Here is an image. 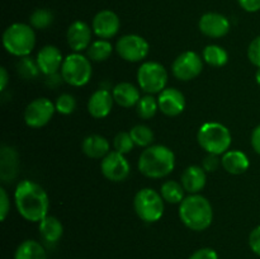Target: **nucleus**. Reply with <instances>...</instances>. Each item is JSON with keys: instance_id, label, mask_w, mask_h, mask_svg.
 Returning <instances> with one entry per match:
<instances>
[{"instance_id": "6ab92c4d", "label": "nucleus", "mask_w": 260, "mask_h": 259, "mask_svg": "<svg viewBox=\"0 0 260 259\" xmlns=\"http://www.w3.org/2000/svg\"><path fill=\"white\" fill-rule=\"evenodd\" d=\"M19 167V156L15 149L3 146L0 150V178L3 182L9 183L17 177Z\"/></svg>"}, {"instance_id": "a211bd4d", "label": "nucleus", "mask_w": 260, "mask_h": 259, "mask_svg": "<svg viewBox=\"0 0 260 259\" xmlns=\"http://www.w3.org/2000/svg\"><path fill=\"white\" fill-rule=\"evenodd\" d=\"M113 95L107 89H98L88 101V112L93 118H106L113 108Z\"/></svg>"}, {"instance_id": "a19ab883", "label": "nucleus", "mask_w": 260, "mask_h": 259, "mask_svg": "<svg viewBox=\"0 0 260 259\" xmlns=\"http://www.w3.org/2000/svg\"><path fill=\"white\" fill-rule=\"evenodd\" d=\"M251 146H253L254 151L260 155V124L253 130V134H251Z\"/></svg>"}, {"instance_id": "b1692460", "label": "nucleus", "mask_w": 260, "mask_h": 259, "mask_svg": "<svg viewBox=\"0 0 260 259\" xmlns=\"http://www.w3.org/2000/svg\"><path fill=\"white\" fill-rule=\"evenodd\" d=\"M38 223V230L43 240L50 244H55L60 240L63 234V226L57 217L47 215Z\"/></svg>"}, {"instance_id": "72a5a7b5", "label": "nucleus", "mask_w": 260, "mask_h": 259, "mask_svg": "<svg viewBox=\"0 0 260 259\" xmlns=\"http://www.w3.org/2000/svg\"><path fill=\"white\" fill-rule=\"evenodd\" d=\"M56 112L61 114H71L76 108V99L74 98V95L68 93H63L56 99Z\"/></svg>"}, {"instance_id": "e433bc0d", "label": "nucleus", "mask_w": 260, "mask_h": 259, "mask_svg": "<svg viewBox=\"0 0 260 259\" xmlns=\"http://www.w3.org/2000/svg\"><path fill=\"white\" fill-rule=\"evenodd\" d=\"M220 164L221 159H218V155L207 154V156L202 161V168L206 170V173H213L218 169Z\"/></svg>"}, {"instance_id": "2eb2a0df", "label": "nucleus", "mask_w": 260, "mask_h": 259, "mask_svg": "<svg viewBox=\"0 0 260 259\" xmlns=\"http://www.w3.org/2000/svg\"><path fill=\"white\" fill-rule=\"evenodd\" d=\"M159 111L168 117H175L185 109V96L179 89L165 88L157 98Z\"/></svg>"}, {"instance_id": "f03ea898", "label": "nucleus", "mask_w": 260, "mask_h": 259, "mask_svg": "<svg viewBox=\"0 0 260 259\" xmlns=\"http://www.w3.org/2000/svg\"><path fill=\"white\" fill-rule=\"evenodd\" d=\"M137 167L145 177L160 179L174 170L175 155L173 150L164 145H151L141 152Z\"/></svg>"}, {"instance_id": "79ce46f5", "label": "nucleus", "mask_w": 260, "mask_h": 259, "mask_svg": "<svg viewBox=\"0 0 260 259\" xmlns=\"http://www.w3.org/2000/svg\"><path fill=\"white\" fill-rule=\"evenodd\" d=\"M8 84H9V74L7 69L0 68V90H5Z\"/></svg>"}, {"instance_id": "cd10ccee", "label": "nucleus", "mask_w": 260, "mask_h": 259, "mask_svg": "<svg viewBox=\"0 0 260 259\" xmlns=\"http://www.w3.org/2000/svg\"><path fill=\"white\" fill-rule=\"evenodd\" d=\"M113 52V46L108 40H98L91 42L89 48L86 50V56L90 61L102 62L111 57Z\"/></svg>"}, {"instance_id": "412c9836", "label": "nucleus", "mask_w": 260, "mask_h": 259, "mask_svg": "<svg viewBox=\"0 0 260 259\" xmlns=\"http://www.w3.org/2000/svg\"><path fill=\"white\" fill-rule=\"evenodd\" d=\"M112 95H113L114 102L123 108H131V107L137 106L139 101L141 99L140 89L127 81L117 84L112 90Z\"/></svg>"}, {"instance_id": "9d476101", "label": "nucleus", "mask_w": 260, "mask_h": 259, "mask_svg": "<svg viewBox=\"0 0 260 259\" xmlns=\"http://www.w3.org/2000/svg\"><path fill=\"white\" fill-rule=\"evenodd\" d=\"M203 70V58L193 51L180 53L172 63V73L180 81H190Z\"/></svg>"}, {"instance_id": "0eeeda50", "label": "nucleus", "mask_w": 260, "mask_h": 259, "mask_svg": "<svg viewBox=\"0 0 260 259\" xmlns=\"http://www.w3.org/2000/svg\"><path fill=\"white\" fill-rule=\"evenodd\" d=\"M93 75L91 61L88 56L74 52L63 58L61 66V76L65 83L71 86H84L89 83Z\"/></svg>"}, {"instance_id": "c9c22d12", "label": "nucleus", "mask_w": 260, "mask_h": 259, "mask_svg": "<svg viewBox=\"0 0 260 259\" xmlns=\"http://www.w3.org/2000/svg\"><path fill=\"white\" fill-rule=\"evenodd\" d=\"M10 211V200L7 190L4 188H0V220L5 221L7 216Z\"/></svg>"}, {"instance_id": "1a4fd4ad", "label": "nucleus", "mask_w": 260, "mask_h": 259, "mask_svg": "<svg viewBox=\"0 0 260 259\" xmlns=\"http://www.w3.org/2000/svg\"><path fill=\"white\" fill-rule=\"evenodd\" d=\"M116 51L124 61L140 62L149 55L150 45L141 36L124 35L117 41Z\"/></svg>"}, {"instance_id": "a878e982", "label": "nucleus", "mask_w": 260, "mask_h": 259, "mask_svg": "<svg viewBox=\"0 0 260 259\" xmlns=\"http://www.w3.org/2000/svg\"><path fill=\"white\" fill-rule=\"evenodd\" d=\"M184 193V187L182 183L177 180H167L162 183L160 188V195L164 198L165 202L173 203V205H180L185 198Z\"/></svg>"}, {"instance_id": "9b49d317", "label": "nucleus", "mask_w": 260, "mask_h": 259, "mask_svg": "<svg viewBox=\"0 0 260 259\" xmlns=\"http://www.w3.org/2000/svg\"><path fill=\"white\" fill-rule=\"evenodd\" d=\"M56 112V107L48 98H37L30 102L24 111V122L28 127L41 128L46 126Z\"/></svg>"}, {"instance_id": "393cba45", "label": "nucleus", "mask_w": 260, "mask_h": 259, "mask_svg": "<svg viewBox=\"0 0 260 259\" xmlns=\"http://www.w3.org/2000/svg\"><path fill=\"white\" fill-rule=\"evenodd\" d=\"M14 259H47V253L42 244L29 239L17 246Z\"/></svg>"}, {"instance_id": "58836bf2", "label": "nucleus", "mask_w": 260, "mask_h": 259, "mask_svg": "<svg viewBox=\"0 0 260 259\" xmlns=\"http://www.w3.org/2000/svg\"><path fill=\"white\" fill-rule=\"evenodd\" d=\"M188 259H218V254L212 248H201L196 250Z\"/></svg>"}, {"instance_id": "423d86ee", "label": "nucleus", "mask_w": 260, "mask_h": 259, "mask_svg": "<svg viewBox=\"0 0 260 259\" xmlns=\"http://www.w3.org/2000/svg\"><path fill=\"white\" fill-rule=\"evenodd\" d=\"M164 198L159 192L152 188H142L135 196V212L145 222H156L164 215Z\"/></svg>"}, {"instance_id": "7ed1b4c3", "label": "nucleus", "mask_w": 260, "mask_h": 259, "mask_svg": "<svg viewBox=\"0 0 260 259\" xmlns=\"http://www.w3.org/2000/svg\"><path fill=\"white\" fill-rule=\"evenodd\" d=\"M179 218L193 231H205L212 225L213 208L201 195H189L179 205Z\"/></svg>"}, {"instance_id": "f8f14e48", "label": "nucleus", "mask_w": 260, "mask_h": 259, "mask_svg": "<svg viewBox=\"0 0 260 259\" xmlns=\"http://www.w3.org/2000/svg\"><path fill=\"white\" fill-rule=\"evenodd\" d=\"M101 170L104 178L114 183L123 182L131 172L128 160L118 151H111L102 159Z\"/></svg>"}, {"instance_id": "5701e85b", "label": "nucleus", "mask_w": 260, "mask_h": 259, "mask_svg": "<svg viewBox=\"0 0 260 259\" xmlns=\"http://www.w3.org/2000/svg\"><path fill=\"white\" fill-rule=\"evenodd\" d=\"M81 150L90 159H103L111 152V144L101 135H89L83 140Z\"/></svg>"}, {"instance_id": "4c0bfd02", "label": "nucleus", "mask_w": 260, "mask_h": 259, "mask_svg": "<svg viewBox=\"0 0 260 259\" xmlns=\"http://www.w3.org/2000/svg\"><path fill=\"white\" fill-rule=\"evenodd\" d=\"M249 246L254 254L260 256V225L251 230L249 235Z\"/></svg>"}, {"instance_id": "c756f323", "label": "nucleus", "mask_w": 260, "mask_h": 259, "mask_svg": "<svg viewBox=\"0 0 260 259\" xmlns=\"http://www.w3.org/2000/svg\"><path fill=\"white\" fill-rule=\"evenodd\" d=\"M157 109H159V104H157V101L151 94L141 96V99H140L136 106L137 114L142 119L152 118L156 114Z\"/></svg>"}, {"instance_id": "dca6fc26", "label": "nucleus", "mask_w": 260, "mask_h": 259, "mask_svg": "<svg viewBox=\"0 0 260 259\" xmlns=\"http://www.w3.org/2000/svg\"><path fill=\"white\" fill-rule=\"evenodd\" d=\"M36 61H37L41 73L46 76H51L57 74L58 70H61L63 56L62 52L56 46L47 45L38 51Z\"/></svg>"}, {"instance_id": "ea45409f", "label": "nucleus", "mask_w": 260, "mask_h": 259, "mask_svg": "<svg viewBox=\"0 0 260 259\" xmlns=\"http://www.w3.org/2000/svg\"><path fill=\"white\" fill-rule=\"evenodd\" d=\"M240 7L248 13H255L260 10V0H238Z\"/></svg>"}, {"instance_id": "c85d7f7f", "label": "nucleus", "mask_w": 260, "mask_h": 259, "mask_svg": "<svg viewBox=\"0 0 260 259\" xmlns=\"http://www.w3.org/2000/svg\"><path fill=\"white\" fill-rule=\"evenodd\" d=\"M135 145L140 147H149L154 141V132L146 124H136L129 131Z\"/></svg>"}, {"instance_id": "7c9ffc66", "label": "nucleus", "mask_w": 260, "mask_h": 259, "mask_svg": "<svg viewBox=\"0 0 260 259\" xmlns=\"http://www.w3.org/2000/svg\"><path fill=\"white\" fill-rule=\"evenodd\" d=\"M53 23V13L50 9H36L29 17V24L35 29H46Z\"/></svg>"}, {"instance_id": "39448f33", "label": "nucleus", "mask_w": 260, "mask_h": 259, "mask_svg": "<svg viewBox=\"0 0 260 259\" xmlns=\"http://www.w3.org/2000/svg\"><path fill=\"white\" fill-rule=\"evenodd\" d=\"M197 140L207 154L223 155L230 149L233 136L225 124L220 122H206L198 130Z\"/></svg>"}, {"instance_id": "bb28decb", "label": "nucleus", "mask_w": 260, "mask_h": 259, "mask_svg": "<svg viewBox=\"0 0 260 259\" xmlns=\"http://www.w3.org/2000/svg\"><path fill=\"white\" fill-rule=\"evenodd\" d=\"M202 58L207 65L213 66V68H222L228 63L229 53L221 46L208 45L203 48Z\"/></svg>"}, {"instance_id": "f3484780", "label": "nucleus", "mask_w": 260, "mask_h": 259, "mask_svg": "<svg viewBox=\"0 0 260 259\" xmlns=\"http://www.w3.org/2000/svg\"><path fill=\"white\" fill-rule=\"evenodd\" d=\"M91 28L83 20H75L71 23L66 32V40L74 52L88 50L91 45Z\"/></svg>"}, {"instance_id": "6e6552de", "label": "nucleus", "mask_w": 260, "mask_h": 259, "mask_svg": "<svg viewBox=\"0 0 260 259\" xmlns=\"http://www.w3.org/2000/svg\"><path fill=\"white\" fill-rule=\"evenodd\" d=\"M137 83L146 94L161 93L168 84V71L156 61H146L137 70Z\"/></svg>"}, {"instance_id": "4be33fe9", "label": "nucleus", "mask_w": 260, "mask_h": 259, "mask_svg": "<svg viewBox=\"0 0 260 259\" xmlns=\"http://www.w3.org/2000/svg\"><path fill=\"white\" fill-rule=\"evenodd\" d=\"M221 165L233 175L244 174L250 167V161L245 152L240 150H229L221 157Z\"/></svg>"}, {"instance_id": "f257e3e1", "label": "nucleus", "mask_w": 260, "mask_h": 259, "mask_svg": "<svg viewBox=\"0 0 260 259\" xmlns=\"http://www.w3.org/2000/svg\"><path fill=\"white\" fill-rule=\"evenodd\" d=\"M14 202L19 215L30 222H40L43 220L50 208L48 195L43 187L28 179L18 183L14 192Z\"/></svg>"}, {"instance_id": "2f4dec72", "label": "nucleus", "mask_w": 260, "mask_h": 259, "mask_svg": "<svg viewBox=\"0 0 260 259\" xmlns=\"http://www.w3.org/2000/svg\"><path fill=\"white\" fill-rule=\"evenodd\" d=\"M18 73L25 79H35L37 78L38 74L41 73L40 68L37 65V61L32 60L30 57H20V61L18 62Z\"/></svg>"}, {"instance_id": "ddd939ff", "label": "nucleus", "mask_w": 260, "mask_h": 259, "mask_svg": "<svg viewBox=\"0 0 260 259\" xmlns=\"http://www.w3.org/2000/svg\"><path fill=\"white\" fill-rule=\"evenodd\" d=\"M121 28V20L118 15L112 10H101L93 18L91 29L101 40H109L118 33Z\"/></svg>"}, {"instance_id": "f704fd0d", "label": "nucleus", "mask_w": 260, "mask_h": 259, "mask_svg": "<svg viewBox=\"0 0 260 259\" xmlns=\"http://www.w3.org/2000/svg\"><path fill=\"white\" fill-rule=\"evenodd\" d=\"M248 58L254 66L260 68V36L254 38L248 47Z\"/></svg>"}, {"instance_id": "aec40b11", "label": "nucleus", "mask_w": 260, "mask_h": 259, "mask_svg": "<svg viewBox=\"0 0 260 259\" xmlns=\"http://www.w3.org/2000/svg\"><path fill=\"white\" fill-rule=\"evenodd\" d=\"M180 180H182L180 183L184 187L185 192H188L189 195H198L205 188L206 182H207V174L202 167L190 165L183 172Z\"/></svg>"}, {"instance_id": "473e14b6", "label": "nucleus", "mask_w": 260, "mask_h": 259, "mask_svg": "<svg viewBox=\"0 0 260 259\" xmlns=\"http://www.w3.org/2000/svg\"><path fill=\"white\" fill-rule=\"evenodd\" d=\"M135 142L132 140L129 132H119V134L116 135L113 140V147L114 151H118L121 154L126 155L134 149Z\"/></svg>"}, {"instance_id": "20e7f679", "label": "nucleus", "mask_w": 260, "mask_h": 259, "mask_svg": "<svg viewBox=\"0 0 260 259\" xmlns=\"http://www.w3.org/2000/svg\"><path fill=\"white\" fill-rule=\"evenodd\" d=\"M3 46L10 55L25 57L36 46L35 28L25 23H14L3 33Z\"/></svg>"}, {"instance_id": "37998d69", "label": "nucleus", "mask_w": 260, "mask_h": 259, "mask_svg": "<svg viewBox=\"0 0 260 259\" xmlns=\"http://www.w3.org/2000/svg\"><path fill=\"white\" fill-rule=\"evenodd\" d=\"M255 80H256V83L260 85V68H258V70H256V73H255Z\"/></svg>"}, {"instance_id": "4468645a", "label": "nucleus", "mask_w": 260, "mask_h": 259, "mask_svg": "<svg viewBox=\"0 0 260 259\" xmlns=\"http://www.w3.org/2000/svg\"><path fill=\"white\" fill-rule=\"evenodd\" d=\"M198 28L201 33L210 38H221L226 36L230 30L231 24L225 15L220 13L208 12L201 17L198 22Z\"/></svg>"}]
</instances>
